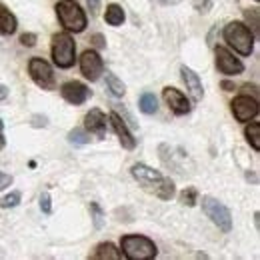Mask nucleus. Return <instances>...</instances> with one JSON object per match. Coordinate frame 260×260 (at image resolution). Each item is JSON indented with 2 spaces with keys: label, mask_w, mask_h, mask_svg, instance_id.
I'll return each instance as SVG.
<instances>
[{
  "label": "nucleus",
  "mask_w": 260,
  "mask_h": 260,
  "mask_svg": "<svg viewBox=\"0 0 260 260\" xmlns=\"http://www.w3.org/2000/svg\"><path fill=\"white\" fill-rule=\"evenodd\" d=\"M120 248H122V254L128 260H150L156 258V254H158L156 244L150 238L140 236V234H126V236H122Z\"/></svg>",
  "instance_id": "nucleus-1"
},
{
  "label": "nucleus",
  "mask_w": 260,
  "mask_h": 260,
  "mask_svg": "<svg viewBox=\"0 0 260 260\" xmlns=\"http://www.w3.org/2000/svg\"><path fill=\"white\" fill-rule=\"evenodd\" d=\"M224 40L242 56H250L254 50V34L242 22H230L224 26Z\"/></svg>",
  "instance_id": "nucleus-2"
},
{
  "label": "nucleus",
  "mask_w": 260,
  "mask_h": 260,
  "mask_svg": "<svg viewBox=\"0 0 260 260\" xmlns=\"http://www.w3.org/2000/svg\"><path fill=\"white\" fill-rule=\"evenodd\" d=\"M56 14L60 24L68 32H82L86 28V14L74 0H62L56 4Z\"/></svg>",
  "instance_id": "nucleus-3"
},
{
  "label": "nucleus",
  "mask_w": 260,
  "mask_h": 260,
  "mask_svg": "<svg viewBox=\"0 0 260 260\" xmlns=\"http://www.w3.org/2000/svg\"><path fill=\"white\" fill-rule=\"evenodd\" d=\"M52 60L58 68H70L76 60V44L66 32L52 36Z\"/></svg>",
  "instance_id": "nucleus-4"
},
{
  "label": "nucleus",
  "mask_w": 260,
  "mask_h": 260,
  "mask_svg": "<svg viewBox=\"0 0 260 260\" xmlns=\"http://www.w3.org/2000/svg\"><path fill=\"white\" fill-rule=\"evenodd\" d=\"M202 210L210 218V222L214 226H218V230H222V232L232 230V214L220 200H216L212 196H202Z\"/></svg>",
  "instance_id": "nucleus-5"
},
{
  "label": "nucleus",
  "mask_w": 260,
  "mask_h": 260,
  "mask_svg": "<svg viewBox=\"0 0 260 260\" xmlns=\"http://www.w3.org/2000/svg\"><path fill=\"white\" fill-rule=\"evenodd\" d=\"M28 74L34 80L36 86H40L42 90H54L56 86V78H54V70L42 58H30L28 62Z\"/></svg>",
  "instance_id": "nucleus-6"
},
{
  "label": "nucleus",
  "mask_w": 260,
  "mask_h": 260,
  "mask_svg": "<svg viewBox=\"0 0 260 260\" xmlns=\"http://www.w3.org/2000/svg\"><path fill=\"white\" fill-rule=\"evenodd\" d=\"M232 114L238 122H250L258 114V100L246 94H240L232 100Z\"/></svg>",
  "instance_id": "nucleus-7"
},
{
  "label": "nucleus",
  "mask_w": 260,
  "mask_h": 260,
  "mask_svg": "<svg viewBox=\"0 0 260 260\" xmlns=\"http://www.w3.org/2000/svg\"><path fill=\"white\" fill-rule=\"evenodd\" d=\"M80 70L84 74V78H88L90 82H96L100 74L104 72V62L100 58L96 50H86L80 56Z\"/></svg>",
  "instance_id": "nucleus-8"
},
{
  "label": "nucleus",
  "mask_w": 260,
  "mask_h": 260,
  "mask_svg": "<svg viewBox=\"0 0 260 260\" xmlns=\"http://www.w3.org/2000/svg\"><path fill=\"white\" fill-rule=\"evenodd\" d=\"M60 94L64 98L66 102H70V104H84L88 98H90V90H88V86L86 84H82V82H78V80H70V82H66L62 84V88H60Z\"/></svg>",
  "instance_id": "nucleus-9"
},
{
  "label": "nucleus",
  "mask_w": 260,
  "mask_h": 260,
  "mask_svg": "<svg viewBox=\"0 0 260 260\" xmlns=\"http://www.w3.org/2000/svg\"><path fill=\"white\" fill-rule=\"evenodd\" d=\"M216 68H218L222 74L232 76V74H240V72L244 70V64H242L238 58H234V54L228 52L224 46H218V48H216Z\"/></svg>",
  "instance_id": "nucleus-10"
},
{
  "label": "nucleus",
  "mask_w": 260,
  "mask_h": 260,
  "mask_svg": "<svg viewBox=\"0 0 260 260\" xmlns=\"http://www.w3.org/2000/svg\"><path fill=\"white\" fill-rule=\"evenodd\" d=\"M162 96L174 114L182 116V114H188L190 112V102H188V98L184 96L180 90H176L172 86H166L162 90Z\"/></svg>",
  "instance_id": "nucleus-11"
},
{
  "label": "nucleus",
  "mask_w": 260,
  "mask_h": 260,
  "mask_svg": "<svg viewBox=\"0 0 260 260\" xmlns=\"http://www.w3.org/2000/svg\"><path fill=\"white\" fill-rule=\"evenodd\" d=\"M130 172H132V176H134L144 188H150V186H152V190H154L156 184L162 180V174H160L158 170L146 166V164H134Z\"/></svg>",
  "instance_id": "nucleus-12"
},
{
  "label": "nucleus",
  "mask_w": 260,
  "mask_h": 260,
  "mask_svg": "<svg viewBox=\"0 0 260 260\" xmlns=\"http://www.w3.org/2000/svg\"><path fill=\"white\" fill-rule=\"evenodd\" d=\"M108 122L112 124V128H114V132H116V136H118V140H120L122 148H126V150H134V146H136V138L132 136V132H130L128 126L124 124V120H122L116 112H110Z\"/></svg>",
  "instance_id": "nucleus-13"
},
{
  "label": "nucleus",
  "mask_w": 260,
  "mask_h": 260,
  "mask_svg": "<svg viewBox=\"0 0 260 260\" xmlns=\"http://www.w3.org/2000/svg\"><path fill=\"white\" fill-rule=\"evenodd\" d=\"M180 74H182V80H184V84H186L188 94L192 96L194 102H200L202 96H204V88H202V82H200L198 74H196L192 68H188V66H182V68H180Z\"/></svg>",
  "instance_id": "nucleus-14"
},
{
  "label": "nucleus",
  "mask_w": 260,
  "mask_h": 260,
  "mask_svg": "<svg viewBox=\"0 0 260 260\" xmlns=\"http://www.w3.org/2000/svg\"><path fill=\"white\" fill-rule=\"evenodd\" d=\"M84 124H86V130H90V134H98V136H104L106 132V126H108V118L104 116L102 110L98 108H92L86 118H84Z\"/></svg>",
  "instance_id": "nucleus-15"
},
{
  "label": "nucleus",
  "mask_w": 260,
  "mask_h": 260,
  "mask_svg": "<svg viewBox=\"0 0 260 260\" xmlns=\"http://www.w3.org/2000/svg\"><path fill=\"white\" fill-rule=\"evenodd\" d=\"M92 260H120L122 252L112 244V242H102L94 248V252L90 254Z\"/></svg>",
  "instance_id": "nucleus-16"
},
{
  "label": "nucleus",
  "mask_w": 260,
  "mask_h": 260,
  "mask_svg": "<svg viewBox=\"0 0 260 260\" xmlns=\"http://www.w3.org/2000/svg\"><path fill=\"white\" fill-rule=\"evenodd\" d=\"M16 26H18L16 16H14L6 6H2V4H0V32L2 34H14L16 32Z\"/></svg>",
  "instance_id": "nucleus-17"
},
{
  "label": "nucleus",
  "mask_w": 260,
  "mask_h": 260,
  "mask_svg": "<svg viewBox=\"0 0 260 260\" xmlns=\"http://www.w3.org/2000/svg\"><path fill=\"white\" fill-rule=\"evenodd\" d=\"M124 18H126V16H124L122 6H118V4H108L106 14H104V20H106L110 26H122Z\"/></svg>",
  "instance_id": "nucleus-18"
},
{
  "label": "nucleus",
  "mask_w": 260,
  "mask_h": 260,
  "mask_svg": "<svg viewBox=\"0 0 260 260\" xmlns=\"http://www.w3.org/2000/svg\"><path fill=\"white\" fill-rule=\"evenodd\" d=\"M138 108L144 114H154L158 110V100L152 92H144L142 96L138 98Z\"/></svg>",
  "instance_id": "nucleus-19"
},
{
  "label": "nucleus",
  "mask_w": 260,
  "mask_h": 260,
  "mask_svg": "<svg viewBox=\"0 0 260 260\" xmlns=\"http://www.w3.org/2000/svg\"><path fill=\"white\" fill-rule=\"evenodd\" d=\"M106 86H108L110 94H112V96H116V98L124 96V92H126L124 82H122L118 76H114L112 72H106Z\"/></svg>",
  "instance_id": "nucleus-20"
},
{
  "label": "nucleus",
  "mask_w": 260,
  "mask_h": 260,
  "mask_svg": "<svg viewBox=\"0 0 260 260\" xmlns=\"http://www.w3.org/2000/svg\"><path fill=\"white\" fill-rule=\"evenodd\" d=\"M152 192L158 196V198H162V200H170L174 196V192H176V188H174V182L170 178H164L162 176V180L156 184V188Z\"/></svg>",
  "instance_id": "nucleus-21"
},
{
  "label": "nucleus",
  "mask_w": 260,
  "mask_h": 260,
  "mask_svg": "<svg viewBox=\"0 0 260 260\" xmlns=\"http://www.w3.org/2000/svg\"><path fill=\"white\" fill-rule=\"evenodd\" d=\"M244 134H246V140L252 144L254 150H260V124L258 122H250L246 128H244Z\"/></svg>",
  "instance_id": "nucleus-22"
},
{
  "label": "nucleus",
  "mask_w": 260,
  "mask_h": 260,
  "mask_svg": "<svg viewBox=\"0 0 260 260\" xmlns=\"http://www.w3.org/2000/svg\"><path fill=\"white\" fill-rule=\"evenodd\" d=\"M68 142H70V144H78V146L88 144V142H90V134L84 128H74L68 132Z\"/></svg>",
  "instance_id": "nucleus-23"
},
{
  "label": "nucleus",
  "mask_w": 260,
  "mask_h": 260,
  "mask_svg": "<svg viewBox=\"0 0 260 260\" xmlns=\"http://www.w3.org/2000/svg\"><path fill=\"white\" fill-rule=\"evenodd\" d=\"M20 198H22V194L18 190H14V192L6 194L0 200V208H14V206H18L20 204Z\"/></svg>",
  "instance_id": "nucleus-24"
},
{
  "label": "nucleus",
  "mask_w": 260,
  "mask_h": 260,
  "mask_svg": "<svg viewBox=\"0 0 260 260\" xmlns=\"http://www.w3.org/2000/svg\"><path fill=\"white\" fill-rule=\"evenodd\" d=\"M90 212H92V220H94V228H100L104 226V212L100 210V206H98L96 202H92L90 204Z\"/></svg>",
  "instance_id": "nucleus-25"
},
{
  "label": "nucleus",
  "mask_w": 260,
  "mask_h": 260,
  "mask_svg": "<svg viewBox=\"0 0 260 260\" xmlns=\"http://www.w3.org/2000/svg\"><path fill=\"white\" fill-rule=\"evenodd\" d=\"M244 16H246V22H248V24H252V30L258 34V26H260V22H258V8H248V10L244 12Z\"/></svg>",
  "instance_id": "nucleus-26"
},
{
  "label": "nucleus",
  "mask_w": 260,
  "mask_h": 260,
  "mask_svg": "<svg viewBox=\"0 0 260 260\" xmlns=\"http://www.w3.org/2000/svg\"><path fill=\"white\" fill-rule=\"evenodd\" d=\"M196 200H198V192H196L194 188H186V190L180 194V202L186 204V206H194Z\"/></svg>",
  "instance_id": "nucleus-27"
},
{
  "label": "nucleus",
  "mask_w": 260,
  "mask_h": 260,
  "mask_svg": "<svg viewBox=\"0 0 260 260\" xmlns=\"http://www.w3.org/2000/svg\"><path fill=\"white\" fill-rule=\"evenodd\" d=\"M40 208H42V212H46V214L52 212V204H50V194H48V192H42V194H40Z\"/></svg>",
  "instance_id": "nucleus-28"
},
{
  "label": "nucleus",
  "mask_w": 260,
  "mask_h": 260,
  "mask_svg": "<svg viewBox=\"0 0 260 260\" xmlns=\"http://www.w3.org/2000/svg\"><path fill=\"white\" fill-rule=\"evenodd\" d=\"M90 42H92V46H94L96 50L106 48V38H104L102 34H92V36H90Z\"/></svg>",
  "instance_id": "nucleus-29"
},
{
  "label": "nucleus",
  "mask_w": 260,
  "mask_h": 260,
  "mask_svg": "<svg viewBox=\"0 0 260 260\" xmlns=\"http://www.w3.org/2000/svg\"><path fill=\"white\" fill-rule=\"evenodd\" d=\"M20 42H22L24 46H28V48H30V46L36 44V34H32V32L22 34V36H20Z\"/></svg>",
  "instance_id": "nucleus-30"
},
{
  "label": "nucleus",
  "mask_w": 260,
  "mask_h": 260,
  "mask_svg": "<svg viewBox=\"0 0 260 260\" xmlns=\"http://www.w3.org/2000/svg\"><path fill=\"white\" fill-rule=\"evenodd\" d=\"M10 184H12V176L6 174V172H0V190H4V188L10 186Z\"/></svg>",
  "instance_id": "nucleus-31"
},
{
  "label": "nucleus",
  "mask_w": 260,
  "mask_h": 260,
  "mask_svg": "<svg viewBox=\"0 0 260 260\" xmlns=\"http://www.w3.org/2000/svg\"><path fill=\"white\" fill-rule=\"evenodd\" d=\"M48 124V118L46 116H40V114H36V116H32V126H36V128H44Z\"/></svg>",
  "instance_id": "nucleus-32"
},
{
  "label": "nucleus",
  "mask_w": 260,
  "mask_h": 260,
  "mask_svg": "<svg viewBox=\"0 0 260 260\" xmlns=\"http://www.w3.org/2000/svg\"><path fill=\"white\" fill-rule=\"evenodd\" d=\"M192 4H194V6L198 8V10H200V12H206V8H208L210 0H192Z\"/></svg>",
  "instance_id": "nucleus-33"
},
{
  "label": "nucleus",
  "mask_w": 260,
  "mask_h": 260,
  "mask_svg": "<svg viewBox=\"0 0 260 260\" xmlns=\"http://www.w3.org/2000/svg\"><path fill=\"white\" fill-rule=\"evenodd\" d=\"M86 4H88V8H90V12L96 14L98 8H100V0H86Z\"/></svg>",
  "instance_id": "nucleus-34"
},
{
  "label": "nucleus",
  "mask_w": 260,
  "mask_h": 260,
  "mask_svg": "<svg viewBox=\"0 0 260 260\" xmlns=\"http://www.w3.org/2000/svg\"><path fill=\"white\" fill-rule=\"evenodd\" d=\"M6 146V138H4V122L0 120V148Z\"/></svg>",
  "instance_id": "nucleus-35"
},
{
  "label": "nucleus",
  "mask_w": 260,
  "mask_h": 260,
  "mask_svg": "<svg viewBox=\"0 0 260 260\" xmlns=\"http://www.w3.org/2000/svg\"><path fill=\"white\" fill-rule=\"evenodd\" d=\"M6 96H8V88L4 84H0V100H4Z\"/></svg>",
  "instance_id": "nucleus-36"
},
{
  "label": "nucleus",
  "mask_w": 260,
  "mask_h": 260,
  "mask_svg": "<svg viewBox=\"0 0 260 260\" xmlns=\"http://www.w3.org/2000/svg\"><path fill=\"white\" fill-rule=\"evenodd\" d=\"M220 86H222L224 90H234V84H232V82H228V80H224V82H222Z\"/></svg>",
  "instance_id": "nucleus-37"
},
{
  "label": "nucleus",
  "mask_w": 260,
  "mask_h": 260,
  "mask_svg": "<svg viewBox=\"0 0 260 260\" xmlns=\"http://www.w3.org/2000/svg\"><path fill=\"white\" fill-rule=\"evenodd\" d=\"M256 2H258V0H256Z\"/></svg>",
  "instance_id": "nucleus-38"
}]
</instances>
